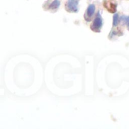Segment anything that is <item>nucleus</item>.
Returning a JSON list of instances; mask_svg holds the SVG:
<instances>
[{
  "label": "nucleus",
  "mask_w": 129,
  "mask_h": 129,
  "mask_svg": "<svg viewBox=\"0 0 129 129\" xmlns=\"http://www.w3.org/2000/svg\"><path fill=\"white\" fill-rule=\"evenodd\" d=\"M118 15L117 13L115 14L113 16V26H117L118 23Z\"/></svg>",
  "instance_id": "obj_7"
},
{
  "label": "nucleus",
  "mask_w": 129,
  "mask_h": 129,
  "mask_svg": "<svg viewBox=\"0 0 129 129\" xmlns=\"http://www.w3.org/2000/svg\"><path fill=\"white\" fill-rule=\"evenodd\" d=\"M104 6L108 10V11L110 13H114L117 11V5L113 3V2L110 1H105L104 3Z\"/></svg>",
  "instance_id": "obj_3"
},
{
  "label": "nucleus",
  "mask_w": 129,
  "mask_h": 129,
  "mask_svg": "<svg viewBox=\"0 0 129 129\" xmlns=\"http://www.w3.org/2000/svg\"><path fill=\"white\" fill-rule=\"evenodd\" d=\"M121 21H122L123 22H124L127 25V28H128L129 30V16H122L120 18Z\"/></svg>",
  "instance_id": "obj_6"
},
{
  "label": "nucleus",
  "mask_w": 129,
  "mask_h": 129,
  "mask_svg": "<svg viewBox=\"0 0 129 129\" xmlns=\"http://www.w3.org/2000/svg\"><path fill=\"white\" fill-rule=\"evenodd\" d=\"M59 6H60V1H59V0H55V1H54L52 3L51 5L49 6V8H50V9L54 10V9L58 8Z\"/></svg>",
  "instance_id": "obj_5"
},
{
  "label": "nucleus",
  "mask_w": 129,
  "mask_h": 129,
  "mask_svg": "<svg viewBox=\"0 0 129 129\" xmlns=\"http://www.w3.org/2000/svg\"><path fill=\"white\" fill-rule=\"evenodd\" d=\"M66 10L69 12L76 13L78 11V0H68L66 4Z\"/></svg>",
  "instance_id": "obj_2"
},
{
  "label": "nucleus",
  "mask_w": 129,
  "mask_h": 129,
  "mask_svg": "<svg viewBox=\"0 0 129 129\" xmlns=\"http://www.w3.org/2000/svg\"><path fill=\"white\" fill-rule=\"evenodd\" d=\"M102 25H103V21H102V16H101L100 13L98 12L97 13L95 19H94L93 25H91V29L94 31L99 32L100 31V29L102 28Z\"/></svg>",
  "instance_id": "obj_1"
},
{
  "label": "nucleus",
  "mask_w": 129,
  "mask_h": 129,
  "mask_svg": "<svg viewBox=\"0 0 129 129\" xmlns=\"http://www.w3.org/2000/svg\"><path fill=\"white\" fill-rule=\"evenodd\" d=\"M94 10H95V6L94 5H90L89 6V7L88 8V10L86 11V15L85 18L86 20H87V18H89L91 20V18L93 16V15H94Z\"/></svg>",
  "instance_id": "obj_4"
}]
</instances>
